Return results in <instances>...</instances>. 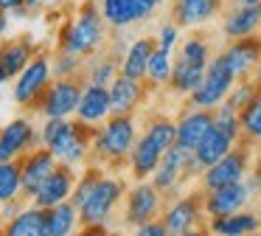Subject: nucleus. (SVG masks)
Masks as SVG:
<instances>
[{"label": "nucleus", "instance_id": "423d86ee", "mask_svg": "<svg viewBox=\"0 0 261 236\" xmlns=\"http://www.w3.org/2000/svg\"><path fill=\"white\" fill-rule=\"evenodd\" d=\"M54 82V59L48 51H37V56L12 79V101L23 112H34V107L40 104L42 93L48 90V84Z\"/></svg>", "mask_w": 261, "mask_h": 236}, {"label": "nucleus", "instance_id": "4be33fe9", "mask_svg": "<svg viewBox=\"0 0 261 236\" xmlns=\"http://www.w3.org/2000/svg\"><path fill=\"white\" fill-rule=\"evenodd\" d=\"M110 115H113L110 87L85 82V87H82V99H79V107H76V115L73 118L90 124V127H98V124H104Z\"/></svg>", "mask_w": 261, "mask_h": 236}, {"label": "nucleus", "instance_id": "4468645a", "mask_svg": "<svg viewBox=\"0 0 261 236\" xmlns=\"http://www.w3.org/2000/svg\"><path fill=\"white\" fill-rule=\"evenodd\" d=\"M236 144H239V140L233 138V135H227L225 129H219L214 124V127L208 129V135L199 140V146L191 152V157H188V166H186L188 169V180H191V177L199 180V174H202L205 169L214 166L219 157H225Z\"/></svg>", "mask_w": 261, "mask_h": 236}, {"label": "nucleus", "instance_id": "c9c22d12", "mask_svg": "<svg viewBox=\"0 0 261 236\" xmlns=\"http://www.w3.org/2000/svg\"><path fill=\"white\" fill-rule=\"evenodd\" d=\"M135 233H141V236H169V228H166L163 219H149V222L138 225Z\"/></svg>", "mask_w": 261, "mask_h": 236}, {"label": "nucleus", "instance_id": "aec40b11", "mask_svg": "<svg viewBox=\"0 0 261 236\" xmlns=\"http://www.w3.org/2000/svg\"><path fill=\"white\" fill-rule=\"evenodd\" d=\"M205 194V214L211 217H227L233 211H242L244 205L250 202V188L244 180L239 183H227V185H219V188H211V191H202Z\"/></svg>", "mask_w": 261, "mask_h": 236}, {"label": "nucleus", "instance_id": "f704fd0d", "mask_svg": "<svg viewBox=\"0 0 261 236\" xmlns=\"http://www.w3.org/2000/svg\"><path fill=\"white\" fill-rule=\"evenodd\" d=\"M154 39H158V48H160V51H169V54H174V48H177V26H174L171 20L163 22Z\"/></svg>", "mask_w": 261, "mask_h": 236}, {"label": "nucleus", "instance_id": "ddd939ff", "mask_svg": "<svg viewBox=\"0 0 261 236\" xmlns=\"http://www.w3.org/2000/svg\"><path fill=\"white\" fill-rule=\"evenodd\" d=\"M98 6L113 31H129V28L152 20L163 6V0H98Z\"/></svg>", "mask_w": 261, "mask_h": 236}, {"label": "nucleus", "instance_id": "5701e85b", "mask_svg": "<svg viewBox=\"0 0 261 236\" xmlns=\"http://www.w3.org/2000/svg\"><path fill=\"white\" fill-rule=\"evenodd\" d=\"M258 28H261V3L225 6L222 9V37H227V39L250 37Z\"/></svg>", "mask_w": 261, "mask_h": 236}, {"label": "nucleus", "instance_id": "0eeeda50", "mask_svg": "<svg viewBox=\"0 0 261 236\" xmlns=\"http://www.w3.org/2000/svg\"><path fill=\"white\" fill-rule=\"evenodd\" d=\"M169 228V233H208L202 225H208V214H205V194L202 188H194L182 197H174L169 205L163 208L160 217Z\"/></svg>", "mask_w": 261, "mask_h": 236}, {"label": "nucleus", "instance_id": "bb28decb", "mask_svg": "<svg viewBox=\"0 0 261 236\" xmlns=\"http://www.w3.org/2000/svg\"><path fill=\"white\" fill-rule=\"evenodd\" d=\"M261 230V217L253 211H233L227 217H211L208 219V233H219V236H244V233H255Z\"/></svg>", "mask_w": 261, "mask_h": 236}, {"label": "nucleus", "instance_id": "9d476101", "mask_svg": "<svg viewBox=\"0 0 261 236\" xmlns=\"http://www.w3.org/2000/svg\"><path fill=\"white\" fill-rule=\"evenodd\" d=\"M82 87H85V79L82 76H68V79L54 76V82L42 93L34 112L40 118H73L76 107H79V99H82Z\"/></svg>", "mask_w": 261, "mask_h": 236}, {"label": "nucleus", "instance_id": "4c0bfd02", "mask_svg": "<svg viewBox=\"0 0 261 236\" xmlns=\"http://www.w3.org/2000/svg\"><path fill=\"white\" fill-rule=\"evenodd\" d=\"M23 6H25V0H0V9H3V11H9V14H17V11L20 9H23Z\"/></svg>", "mask_w": 261, "mask_h": 236}, {"label": "nucleus", "instance_id": "c756f323", "mask_svg": "<svg viewBox=\"0 0 261 236\" xmlns=\"http://www.w3.org/2000/svg\"><path fill=\"white\" fill-rule=\"evenodd\" d=\"M14 200H25L20 160H3L0 163V205L14 202Z\"/></svg>", "mask_w": 261, "mask_h": 236}, {"label": "nucleus", "instance_id": "c85d7f7f", "mask_svg": "<svg viewBox=\"0 0 261 236\" xmlns=\"http://www.w3.org/2000/svg\"><path fill=\"white\" fill-rule=\"evenodd\" d=\"M118 73H121V59L110 48H104V51H98V54H93V56L85 59L82 79H85V82H93V84L110 87V82H113Z\"/></svg>", "mask_w": 261, "mask_h": 236}, {"label": "nucleus", "instance_id": "2f4dec72", "mask_svg": "<svg viewBox=\"0 0 261 236\" xmlns=\"http://www.w3.org/2000/svg\"><path fill=\"white\" fill-rule=\"evenodd\" d=\"M239 124H242V135H239V140L255 149V146L261 144V93L255 96L242 112H239Z\"/></svg>", "mask_w": 261, "mask_h": 236}, {"label": "nucleus", "instance_id": "2eb2a0df", "mask_svg": "<svg viewBox=\"0 0 261 236\" xmlns=\"http://www.w3.org/2000/svg\"><path fill=\"white\" fill-rule=\"evenodd\" d=\"M222 56H225V62L230 65V70L236 79L255 76V70H258V65H261V37L250 34V37L227 39V45L222 48Z\"/></svg>", "mask_w": 261, "mask_h": 236}, {"label": "nucleus", "instance_id": "473e14b6", "mask_svg": "<svg viewBox=\"0 0 261 236\" xmlns=\"http://www.w3.org/2000/svg\"><path fill=\"white\" fill-rule=\"evenodd\" d=\"M258 96V84H255V79L253 76H247V79H239V84L236 87H230V93H227V104L233 107L236 112H242L244 107L250 104V101Z\"/></svg>", "mask_w": 261, "mask_h": 236}, {"label": "nucleus", "instance_id": "39448f33", "mask_svg": "<svg viewBox=\"0 0 261 236\" xmlns=\"http://www.w3.org/2000/svg\"><path fill=\"white\" fill-rule=\"evenodd\" d=\"M177 144V121H171L163 112H154L143 121L138 140L129 152L126 160V174L132 180H149L152 172L158 169L160 157L166 155V149Z\"/></svg>", "mask_w": 261, "mask_h": 236}, {"label": "nucleus", "instance_id": "58836bf2", "mask_svg": "<svg viewBox=\"0 0 261 236\" xmlns=\"http://www.w3.org/2000/svg\"><path fill=\"white\" fill-rule=\"evenodd\" d=\"M6 84H9V73H6V67H3V62H0V93H3Z\"/></svg>", "mask_w": 261, "mask_h": 236}, {"label": "nucleus", "instance_id": "cd10ccee", "mask_svg": "<svg viewBox=\"0 0 261 236\" xmlns=\"http://www.w3.org/2000/svg\"><path fill=\"white\" fill-rule=\"evenodd\" d=\"M82 228L79 208L70 200L45 208V236H70Z\"/></svg>", "mask_w": 261, "mask_h": 236}, {"label": "nucleus", "instance_id": "e433bc0d", "mask_svg": "<svg viewBox=\"0 0 261 236\" xmlns=\"http://www.w3.org/2000/svg\"><path fill=\"white\" fill-rule=\"evenodd\" d=\"M51 3H54V0H25V6H23V9H20L14 17H34V14H42V11H45Z\"/></svg>", "mask_w": 261, "mask_h": 236}, {"label": "nucleus", "instance_id": "f03ea898", "mask_svg": "<svg viewBox=\"0 0 261 236\" xmlns=\"http://www.w3.org/2000/svg\"><path fill=\"white\" fill-rule=\"evenodd\" d=\"M126 177L124 172L104 169L101 177L93 183L87 191L85 202L79 205V219H82V233L87 236H104L110 233V225H115V217L121 214L126 197Z\"/></svg>", "mask_w": 261, "mask_h": 236}, {"label": "nucleus", "instance_id": "6ab92c4d", "mask_svg": "<svg viewBox=\"0 0 261 236\" xmlns=\"http://www.w3.org/2000/svg\"><path fill=\"white\" fill-rule=\"evenodd\" d=\"M57 166H59V160L54 157L51 149H45V146H34L31 152H25V155L20 157V174H23L25 200L34 197V191L42 185V180H45Z\"/></svg>", "mask_w": 261, "mask_h": 236}, {"label": "nucleus", "instance_id": "412c9836", "mask_svg": "<svg viewBox=\"0 0 261 236\" xmlns=\"http://www.w3.org/2000/svg\"><path fill=\"white\" fill-rule=\"evenodd\" d=\"M146 101H149V87L141 79L118 73L110 82V104H113V112H138Z\"/></svg>", "mask_w": 261, "mask_h": 236}, {"label": "nucleus", "instance_id": "a19ab883", "mask_svg": "<svg viewBox=\"0 0 261 236\" xmlns=\"http://www.w3.org/2000/svg\"><path fill=\"white\" fill-rule=\"evenodd\" d=\"M253 79H255V84H258V93H261V65H258V70H255Z\"/></svg>", "mask_w": 261, "mask_h": 236}, {"label": "nucleus", "instance_id": "7c9ffc66", "mask_svg": "<svg viewBox=\"0 0 261 236\" xmlns=\"http://www.w3.org/2000/svg\"><path fill=\"white\" fill-rule=\"evenodd\" d=\"M171 65H174V59H171L169 51H160L154 48L152 59H149V67H146V87L149 93H160V90H166V84H169L171 79Z\"/></svg>", "mask_w": 261, "mask_h": 236}, {"label": "nucleus", "instance_id": "a211bd4d", "mask_svg": "<svg viewBox=\"0 0 261 236\" xmlns=\"http://www.w3.org/2000/svg\"><path fill=\"white\" fill-rule=\"evenodd\" d=\"M225 0H171L169 20L177 28H199L216 14H222Z\"/></svg>", "mask_w": 261, "mask_h": 236}, {"label": "nucleus", "instance_id": "f8f14e48", "mask_svg": "<svg viewBox=\"0 0 261 236\" xmlns=\"http://www.w3.org/2000/svg\"><path fill=\"white\" fill-rule=\"evenodd\" d=\"M40 146V127L29 112L14 115L9 124L0 127V163L3 160H20L25 152Z\"/></svg>", "mask_w": 261, "mask_h": 236}, {"label": "nucleus", "instance_id": "72a5a7b5", "mask_svg": "<svg viewBox=\"0 0 261 236\" xmlns=\"http://www.w3.org/2000/svg\"><path fill=\"white\" fill-rule=\"evenodd\" d=\"M54 76H82V70H85V59L76 54H68V51H57L54 48Z\"/></svg>", "mask_w": 261, "mask_h": 236}, {"label": "nucleus", "instance_id": "dca6fc26", "mask_svg": "<svg viewBox=\"0 0 261 236\" xmlns=\"http://www.w3.org/2000/svg\"><path fill=\"white\" fill-rule=\"evenodd\" d=\"M76 180H79V169L68 166V163H59V166L42 180L40 188L34 191L31 202L40 205V208H51V205H57V202L70 200V194H73V188H76Z\"/></svg>", "mask_w": 261, "mask_h": 236}, {"label": "nucleus", "instance_id": "9b49d317", "mask_svg": "<svg viewBox=\"0 0 261 236\" xmlns=\"http://www.w3.org/2000/svg\"><path fill=\"white\" fill-rule=\"evenodd\" d=\"M250 155H253V146H247V144L239 140L225 157H219L214 166H208L202 174H199V188L211 191V188H219V185L244 180L247 172H250Z\"/></svg>", "mask_w": 261, "mask_h": 236}, {"label": "nucleus", "instance_id": "393cba45", "mask_svg": "<svg viewBox=\"0 0 261 236\" xmlns=\"http://www.w3.org/2000/svg\"><path fill=\"white\" fill-rule=\"evenodd\" d=\"M154 48H158V39L154 37H135L129 45H126V54L121 56V73L124 76H132V79H146V67H149V59H152Z\"/></svg>", "mask_w": 261, "mask_h": 236}, {"label": "nucleus", "instance_id": "7ed1b4c3", "mask_svg": "<svg viewBox=\"0 0 261 236\" xmlns=\"http://www.w3.org/2000/svg\"><path fill=\"white\" fill-rule=\"evenodd\" d=\"M93 135L96 127L79 118H42L40 124V146L51 149L59 163L79 172L93 163Z\"/></svg>", "mask_w": 261, "mask_h": 236}, {"label": "nucleus", "instance_id": "b1692460", "mask_svg": "<svg viewBox=\"0 0 261 236\" xmlns=\"http://www.w3.org/2000/svg\"><path fill=\"white\" fill-rule=\"evenodd\" d=\"M37 51L40 48H37V42L29 37V34L0 39V62H3V67H6V73H9V82H12V79L17 76L31 59H34Z\"/></svg>", "mask_w": 261, "mask_h": 236}, {"label": "nucleus", "instance_id": "ea45409f", "mask_svg": "<svg viewBox=\"0 0 261 236\" xmlns=\"http://www.w3.org/2000/svg\"><path fill=\"white\" fill-rule=\"evenodd\" d=\"M247 3H261V0H227V6H247Z\"/></svg>", "mask_w": 261, "mask_h": 236}, {"label": "nucleus", "instance_id": "f257e3e1", "mask_svg": "<svg viewBox=\"0 0 261 236\" xmlns=\"http://www.w3.org/2000/svg\"><path fill=\"white\" fill-rule=\"evenodd\" d=\"M110 34H113V28L104 20L98 0H85V3L76 6L73 14H68L59 22L57 45H54V48L87 59V56H93V54L107 48Z\"/></svg>", "mask_w": 261, "mask_h": 236}, {"label": "nucleus", "instance_id": "20e7f679", "mask_svg": "<svg viewBox=\"0 0 261 236\" xmlns=\"http://www.w3.org/2000/svg\"><path fill=\"white\" fill-rule=\"evenodd\" d=\"M141 132L138 112H113L104 124L96 127L93 135V163L113 172H126L129 152Z\"/></svg>", "mask_w": 261, "mask_h": 236}, {"label": "nucleus", "instance_id": "6e6552de", "mask_svg": "<svg viewBox=\"0 0 261 236\" xmlns=\"http://www.w3.org/2000/svg\"><path fill=\"white\" fill-rule=\"evenodd\" d=\"M166 208V197L152 180H135L126 188L124 205H121V222L124 225H138L149 222V219H160Z\"/></svg>", "mask_w": 261, "mask_h": 236}, {"label": "nucleus", "instance_id": "a878e982", "mask_svg": "<svg viewBox=\"0 0 261 236\" xmlns=\"http://www.w3.org/2000/svg\"><path fill=\"white\" fill-rule=\"evenodd\" d=\"M3 236H45V208L34 205V202H25L12 219H9L3 228Z\"/></svg>", "mask_w": 261, "mask_h": 236}, {"label": "nucleus", "instance_id": "f3484780", "mask_svg": "<svg viewBox=\"0 0 261 236\" xmlns=\"http://www.w3.org/2000/svg\"><path fill=\"white\" fill-rule=\"evenodd\" d=\"M211 127H214V110L186 104L177 115V146L194 152L199 146V140L208 135Z\"/></svg>", "mask_w": 261, "mask_h": 236}, {"label": "nucleus", "instance_id": "1a4fd4ad", "mask_svg": "<svg viewBox=\"0 0 261 236\" xmlns=\"http://www.w3.org/2000/svg\"><path fill=\"white\" fill-rule=\"evenodd\" d=\"M233 84H236V76H233L230 65L225 62L222 51H216V54L211 56L208 67H205L202 82H199L197 90H194V93L186 99V104L208 107V110H214V107H219L222 101L227 99V93H230Z\"/></svg>", "mask_w": 261, "mask_h": 236}]
</instances>
